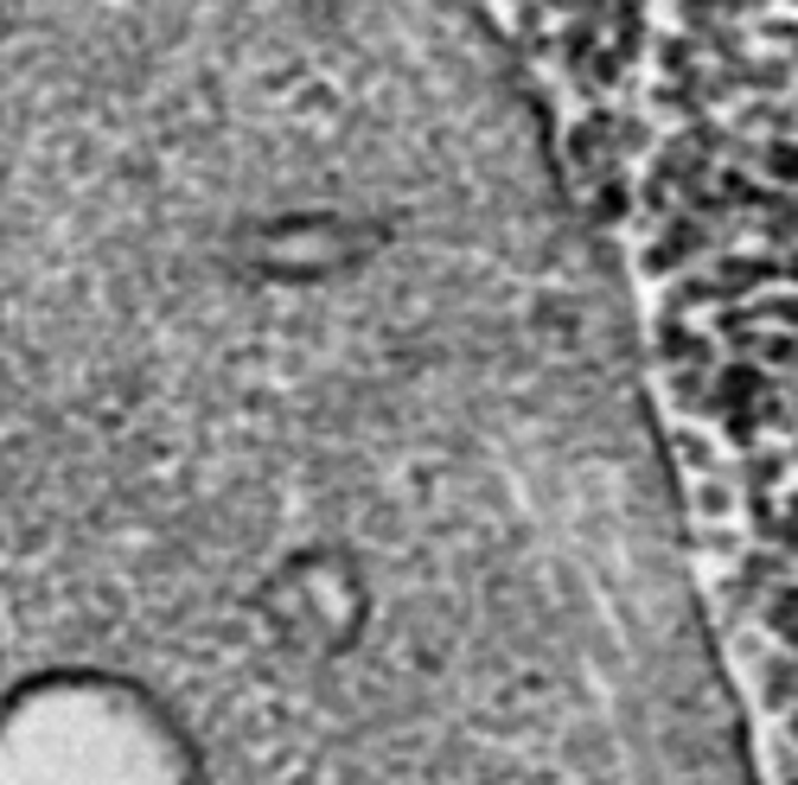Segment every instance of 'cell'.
I'll return each instance as SVG.
<instances>
[{"label": "cell", "instance_id": "obj_1", "mask_svg": "<svg viewBox=\"0 0 798 785\" xmlns=\"http://www.w3.org/2000/svg\"><path fill=\"white\" fill-rule=\"evenodd\" d=\"M0 785H205V773L148 690L52 677L0 715Z\"/></svg>", "mask_w": 798, "mask_h": 785}]
</instances>
